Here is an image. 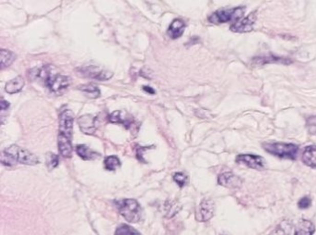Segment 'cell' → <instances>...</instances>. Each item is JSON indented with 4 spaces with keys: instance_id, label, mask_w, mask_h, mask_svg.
Listing matches in <instances>:
<instances>
[{
    "instance_id": "13",
    "label": "cell",
    "mask_w": 316,
    "mask_h": 235,
    "mask_svg": "<svg viewBox=\"0 0 316 235\" xmlns=\"http://www.w3.org/2000/svg\"><path fill=\"white\" fill-rule=\"evenodd\" d=\"M292 61L289 58H279L276 57L272 55H268V56H263V57H258V58H253L252 64L255 66H263L265 64H270V63H279V64H290Z\"/></svg>"
},
{
    "instance_id": "33",
    "label": "cell",
    "mask_w": 316,
    "mask_h": 235,
    "mask_svg": "<svg viewBox=\"0 0 316 235\" xmlns=\"http://www.w3.org/2000/svg\"><path fill=\"white\" fill-rule=\"evenodd\" d=\"M222 235H225V234H222Z\"/></svg>"
},
{
    "instance_id": "19",
    "label": "cell",
    "mask_w": 316,
    "mask_h": 235,
    "mask_svg": "<svg viewBox=\"0 0 316 235\" xmlns=\"http://www.w3.org/2000/svg\"><path fill=\"white\" fill-rule=\"evenodd\" d=\"M109 120L112 123H120L123 124V126L129 129L132 125V120L130 118H127V114L121 111H114L112 114L109 117Z\"/></svg>"
},
{
    "instance_id": "26",
    "label": "cell",
    "mask_w": 316,
    "mask_h": 235,
    "mask_svg": "<svg viewBox=\"0 0 316 235\" xmlns=\"http://www.w3.org/2000/svg\"><path fill=\"white\" fill-rule=\"evenodd\" d=\"M115 235H142L139 231L134 229L131 226L122 224L117 228Z\"/></svg>"
},
{
    "instance_id": "14",
    "label": "cell",
    "mask_w": 316,
    "mask_h": 235,
    "mask_svg": "<svg viewBox=\"0 0 316 235\" xmlns=\"http://www.w3.org/2000/svg\"><path fill=\"white\" fill-rule=\"evenodd\" d=\"M302 160L308 167L316 168V145H309L304 148Z\"/></svg>"
},
{
    "instance_id": "15",
    "label": "cell",
    "mask_w": 316,
    "mask_h": 235,
    "mask_svg": "<svg viewBox=\"0 0 316 235\" xmlns=\"http://www.w3.org/2000/svg\"><path fill=\"white\" fill-rule=\"evenodd\" d=\"M185 24L182 19H175L172 24L170 27L168 29L167 34L170 36L172 39L179 38L182 36V34H184L185 31Z\"/></svg>"
},
{
    "instance_id": "24",
    "label": "cell",
    "mask_w": 316,
    "mask_h": 235,
    "mask_svg": "<svg viewBox=\"0 0 316 235\" xmlns=\"http://www.w3.org/2000/svg\"><path fill=\"white\" fill-rule=\"evenodd\" d=\"M79 89L83 93H86L90 98H97L100 96L99 89L94 84H85L82 87H79Z\"/></svg>"
},
{
    "instance_id": "23",
    "label": "cell",
    "mask_w": 316,
    "mask_h": 235,
    "mask_svg": "<svg viewBox=\"0 0 316 235\" xmlns=\"http://www.w3.org/2000/svg\"><path fill=\"white\" fill-rule=\"evenodd\" d=\"M292 225L289 221H284L272 230L270 235H288L291 231Z\"/></svg>"
},
{
    "instance_id": "32",
    "label": "cell",
    "mask_w": 316,
    "mask_h": 235,
    "mask_svg": "<svg viewBox=\"0 0 316 235\" xmlns=\"http://www.w3.org/2000/svg\"><path fill=\"white\" fill-rule=\"evenodd\" d=\"M143 89H144V91H146V93H150L151 95H154V94H155L154 89H152L151 87H143Z\"/></svg>"
},
{
    "instance_id": "6",
    "label": "cell",
    "mask_w": 316,
    "mask_h": 235,
    "mask_svg": "<svg viewBox=\"0 0 316 235\" xmlns=\"http://www.w3.org/2000/svg\"><path fill=\"white\" fill-rule=\"evenodd\" d=\"M236 162L243 164L248 168L263 170L265 168V159L262 156L253 154H240L236 158Z\"/></svg>"
},
{
    "instance_id": "2",
    "label": "cell",
    "mask_w": 316,
    "mask_h": 235,
    "mask_svg": "<svg viewBox=\"0 0 316 235\" xmlns=\"http://www.w3.org/2000/svg\"><path fill=\"white\" fill-rule=\"evenodd\" d=\"M35 77H41L46 81L47 87H49L50 91L54 93H60L61 91L68 88L70 86L69 77L61 74H53L50 73L49 67H44L42 69H37L36 73H34Z\"/></svg>"
},
{
    "instance_id": "22",
    "label": "cell",
    "mask_w": 316,
    "mask_h": 235,
    "mask_svg": "<svg viewBox=\"0 0 316 235\" xmlns=\"http://www.w3.org/2000/svg\"><path fill=\"white\" fill-rule=\"evenodd\" d=\"M0 58H1V69L3 70L13 63L16 59V55L10 50L2 49L0 52Z\"/></svg>"
},
{
    "instance_id": "1",
    "label": "cell",
    "mask_w": 316,
    "mask_h": 235,
    "mask_svg": "<svg viewBox=\"0 0 316 235\" xmlns=\"http://www.w3.org/2000/svg\"><path fill=\"white\" fill-rule=\"evenodd\" d=\"M74 114L70 110H64L59 114L58 123V151L64 158H71L73 154L72 135Z\"/></svg>"
},
{
    "instance_id": "21",
    "label": "cell",
    "mask_w": 316,
    "mask_h": 235,
    "mask_svg": "<svg viewBox=\"0 0 316 235\" xmlns=\"http://www.w3.org/2000/svg\"><path fill=\"white\" fill-rule=\"evenodd\" d=\"M162 208H163V212H164V216L167 217V218H172V217L175 216L176 213L180 210L181 206H179L177 202L167 200L163 204Z\"/></svg>"
},
{
    "instance_id": "18",
    "label": "cell",
    "mask_w": 316,
    "mask_h": 235,
    "mask_svg": "<svg viewBox=\"0 0 316 235\" xmlns=\"http://www.w3.org/2000/svg\"><path fill=\"white\" fill-rule=\"evenodd\" d=\"M75 151H76L78 156L81 159H83V160H93V159L99 158V156H100L96 151L89 148L88 146L85 145V144H78V145H76Z\"/></svg>"
},
{
    "instance_id": "9",
    "label": "cell",
    "mask_w": 316,
    "mask_h": 235,
    "mask_svg": "<svg viewBox=\"0 0 316 235\" xmlns=\"http://www.w3.org/2000/svg\"><path fill=\"white\" fill-rule=\"evenodd\" d=\"M214 209L215 206L212 199H203L197 210L196 219L201 222L209 221L214 217Z\"/></svg>"
},
{
    "instance_id": "20",
    "label": "cell",
    "mask_w": 316,
    "mask_h": 235,
    "mask_svg": "<svg viewBox=\"0 0 316 235\" xmlns=\"http://www.w3.org/2000/svg\"><path fill=\"white\" fill-rule=\"evenodd\" d=\"M25 87V80L23 77L18 76L12 79L11 81L9 82H7L6 84L5 90L8 94H16V93H19V91H22V89Z\"/></svg>"
},
{
    "instance_id": "12",
    "label": "cell",
    "mask_w": 316,
    "mask_h": 235,
    "mask_svg": "<svg viewBox=\"0 0 316 235\" xmlns=\"http://www.w3.org/2000/svg\"><path fill=\"white\" fill-rule=\"evenodd\" d=\"M96 120H97L96 117L89 115V114L81 116L78 119V125H79L80 130L83 132V134L93 135L97 130Z\"/></svg>"
},
{
    "instance_id": "30",
    "label": "cell",
    "mask_w": 316,
    "mask_h": 235,
    "mask_svg": "<svg viewBox=\"0 0 316 235\" xmlns=\"http://www.w3.org/2000/svg\"><path fill=\"white\" fill-rule=\"evenodd\" d=\"M308 128L310 133L312 135H316V116L315 117H311L308 120Z\"/></svg>"
},
{
    "instance_id": "8",
    "label": "cell",
    "mask_w": 316,
    "mask_h": 235,
    "mask_svg": "<svg viewBox=\"0 0 316 235\" xmlns=\"http://www.w3.org/2000/svg\"><path fill=\"white\" fill-rule=\"evenodd\" d=\"M83 76L95 79L97 81H107L112 77V72L103 70L97 66H87L79 70Z\"/></svg>"
},
{
    "instance_id": "29",
    "label": "cell",
    "mask_w": 316,
    "mask_h": 235,
    "mask_svg": "<svg viewBox=\"0 0 316 235\" xmlns=\"http://www.w3.org/2000/svg\"><path fill=\"white\" fill-rule=\"evenodd\" d=\"M311 206V199L310 197H302V199H300L298 202V206L301 209H307Z\"/></svg>"
},
{
    "instance_id": "16",
    "label": "cell",
    "mask_w": 316,
    "mask_h": 235,
    "mask_svg": "<svg viewBox=\"0 0 316 235\" xmlns=\"http://www.w3.org/2000/svg\"><path fill=\"white\" fill-rule=\"evenodd\" d=\"M315 232V226L310 221L302 220L295 228L294 235H312Z\"/></svg>"
},
{
    "instance_id": "4",
    "label": "cell",
    "mask_w": 316,
    "mask_h": 235,
    "mask_svg": "<svg viewBox=\"0 0 316 235\" xmlns=\"http://www.w3.org/2000/svg\"><path fill=\"white\" fill-rule=\"evenodd\" d=\"M263 149L275 157L280 159H297L300 147L297 144H286V143H264Z\"/></svg>"
},
{
    "instance_id": "11",
    "label": "cell",
    "mask_w": 316,
    "mask_h": 235,
    "mask_svg": "<svg viewBox=\"0 0 316 235\" xmlns=\"http://www.w3.org/2000/svg\"><path fill=\"white\" fill-rule=\"evenodd\" d=\"M218 183L220 185L227 188H239L242 184V180L233 173H224L220 174L218 177Z\"/></svg>"
},
{
    "instance_id": "10",
    "label": "cell",
    "mask_w": 316,
    "mask_h": 235,
    "mask_svg": "<svg viewBox=\"0 0 316 235\" xmlns=\"http://www.w3.org/2000/svg\"><path fill=\"white\" fill-rule=\"evenodd\" d=\"M19 146L16 144H12L6 148L1 155V162L7 167L14 166L15 164L18 163V151Z\"/></svg>"
},
{
    "instance_id": "31",
    "label": "cell",
    "mask_w": 316,
    "mask_h": 235,
    "mask_svg": "<svg viewBox=\"0 0 316 235\" xmlns=\"http://www.w3.org/2000/svg\"><path fill=\"white\" fill-rule=\"evenodd\" d=\"M0 106H1V111H7V110L9 109V106H10V103H9L8 101H6L5 99L2 98V101H1V103H0Z\"/></svg>"
},
{
    "instance_id": "27",
    "label": "cell",
    "mask_w": 316,
    "mask_h": 235,
    "mask_svg": "<svg viewBox=\"0 0 316 235\" xmlns=\"http://www.w3.org/2000/svg\"><path fill=\"white\" fill-rule=\"evenodd\" d=\"M46 160H47V167L49 170H52L56 167H58V157L57 155L53 153H48L46 156Z\"/></svg>"
},
{
    "instance_id": "5",
    "label": "cell",
    "mask_w": 316,
    "mask_h": 235,
    "mask_svg": "<svg viewBox=\"0 0 316 235\" xmlns=\"http://www.w3.org/2000/svg\"><path fill=\"white\" fill-rule=\"evenodd\" d=\"M246 11L245 7H236L229 9H221L216 10L208 17L209 23L214 24H225V23H236L242 19Z\"/></svg>"
},
{
    "instance_id": "3",
    "label": "cell",
    "mask_w": 316,
    "mask_h": 235,
    "mask_svg": "<svg viewBox=\"0 0 316 235\" xmlns=\"http://www.w3.org/2000/svg\"><path fill=\"white\" fill-rule=\"evenodd\" d=\"M118 210L127 221L136 223L141 220L142 208L139 203L135 199H119L114 201Z\"/></svg>"
},
{
    "instance_id": "25",
    "label": "cell",
    "mask_w": 316,
    "mask_h": 235,
    "mask_svg": "<svg viewBox=\"0 0 316 235\" xmlns=\"http://www.w3.org/2000/svg\"><path fill=\"white\" fill-rule=\"evenodd\" d=\"M120 166H121V161L116 156L107 157L104 161V167L107 170H115Z\"/></svg>"
},
{
    "instance_id": "7",
    "label": "cell",
    "mask_w": 316,
    "mask_h": 235,
    "mask_svg": "<svg viewBox=\"0 0 316 235\" xmlns=\"http://www.w3.org/2000/svg\"><path fill=\"white\" fill-rule=\"evenodd\" d=\"M255 22H256V13L252 12L243 19H240L232 24L230 26V30L234 33H239V34L248 33L252 31Z\"/></svg>"
},
{
    "instance_id": "17",
    "label": "cell",
    "mask_w": 316,
    "mask_h": 235,
    "mask_svg": "<svg viewBox=\"0 0 316 235\" xmlns=\"http://www.w3.org/2000/svg\"><path fill=\"white\" fill-rule=\"evenodd\" d=\"M18 163L25 165H36L39 163V159L26 149L19 147L18 151Z\"/></svg>"
},
{
    "instance_id": "28",
    "label": "cell",
    "mask_w": 316,
    "mask_h": 235,
    "mask_svg": "<svg viewBox=\"0 0 316 235\" xmlns=\"http://www.w3.org/2000/svg\"><path fill=\"white\" fill-rule=\"evenodd\" d=\"M174 180L175 182L180 186V187H184L185 184L187 183V176L185 175V173H176L174 175Z\"/></svg>"
}]
</instances>
